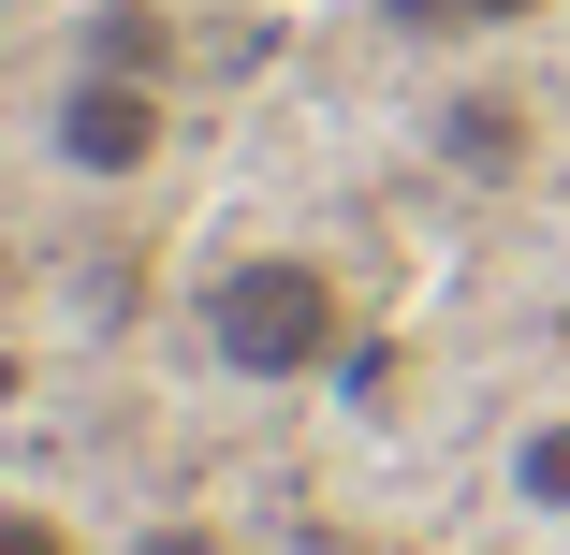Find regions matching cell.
I'll return each mask as SVG.
<instances>
[{
	"instance_id": "obj_1",
	"label": "cell",
	"mask_w": 570,
	"mask_h": 555,
	"mask_svg": "<svg viewBox=\"0 0 570 555\" xmlns=\"http://www.w3.org/2000/svg\"><path fill=\"white\" fill-rule=\"evenodd\" d=\"M205 366L249 380V395L336 380L352 366V278H336L322 249H235L205 278Z\"/></svg>"
},
{
	"instance_id": "obj_2",
	"label": "cell",
	"mask_w": 570,
	"mask_h": 555,
	"mask_svg": "<svg viewBox=\"0 0 570 555\" xmlns=\"http://www.w3.org/2000/svg\"><path fill=\"white\" fill-rule=\"evenodd\" d=\"M45 161L73 190H147L176 161V73H118V59H73L45 88Z\"/></svg>"
},
{
	"instance_id": "obj_3",
	"label": "cell",
	"mask_w": 570,
	"mask_h": 555,
	"mask_svg": "<svg viewBox=\"0 0 570 555\" xmlns=\"http://www.w3.org/2000/svg\"><path fill=\"white\" fill-rule=\"evenodd\" d=\"M424 147H439L453 176H483V190H527V176H541V102L498 88V73H469V88L424 102Z\"/></svg>"
},
{
	"instance_id": "obj_4",
	"label": "cell",
	"mask_w": 570,
	"mask_h": 555,
	"mask_svg": "<svg viewBox=\"0 0 570 555\" xmlns=\"http://www.w3.org/2000/svg\"><path fill=\"white\" fill-rule=\"evenodd\" d=\"M498 483H512V512L570 526V409H527V424H512V454H498Z\"/></svg>"
},
{
	"instance_id": "obj_5",
	"label": "cell",
	"mask_w": 570,
	"mask_h": 555,
	"mask_svg": "<svg viewBox=\"0 0 570 555\" xmlns=\"http://www.w3.org/2000/svg\"><path fill=\"white\" fill-rule=\"evenodd\" d=\"M395 30H424V44H498V30H541L556 0H381Z\"/></svg>"
},
{
	"instance_id": "obj_6",
	"label": "cell",
	"mask_w": 570,
	"mask_h": 555,
	"mask_svg": "<svg viewBox=\"0 0 570 555\" xmlns=\"http://www.w3.org/2000/svg\"><path fill=\"white\" fill-rule=\"evenodd\" d=\"M88 59H118V73H176V16H161V0H102V16H88Z\"/></svg>"
},
{
	"instance_id": "obj_7",
	"label": "cell",
	"mask_w": 570,
	"mask_h": 555,
	"mask_svg": "<svg viewBox=\"0 0 570 555\" xmlns=\"http://www.w3.org/2000/svg\"><path fill=\"white\" fill-rule=\"evenodd\" d=\"M0 555H88V526L59 497H16V483H0Z\"/></svg>"
},
{
	"instance_id": "obj_8",
	"label": "cell",
	"mask_w": 570,
	"mask_h": 555,
	"mask_svg": "<svg viewBox=\"0 0 570 555\" xmlns=\"http://www.w3.org/2000/svg\"><path fill=\"white\" fill-rule=\"evenodd\" d=\"M132 555H235V541H219V526H147Z\"/></svg>"
}]
</instances>
